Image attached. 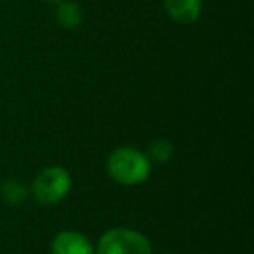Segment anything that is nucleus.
I'll list each match as a JSON object with an SVG mask.
<instances>
[{
    "label": "nucleus",
    "mask_w": 254,
    "mask_h": 254,
    "mask_svg": "<svg viewBox=\"0 0 254 254\" xmlns=\"http://www.w3.org/2000/svg\"><path fill=\"white\" fill-rule=\"evenodd\" d=\"M153 164L136 146H119L106 157V173L122 187H139L150 178Z\"/></svg>",
    "instance_id": "obj_1"
},
{
    "label": "nucleus",
    "mask_w": 254,
    "mask_h": 254,
    "mask_svg": "<svg viewBox=\"0 0 254 254\" xmlns=\"http://www.w3.org/2000/svg\"><path fill=\"white\" fill-rule=\"evenodd\" d=\"M73 187L71 173L63 166H49L42 169L30 187V195L40 205H58L70 195Z\"/></svg>",
    "instance_id": "obj_2"
},
{
    "label": "nucleus",
    "mask_w": 254,
    "mask_h": 254,
    "mask_svg": "<svg viewBox=\"0 0 254 254\" xmlns=\"http://www.w3.org/2000/svg\"><path fill=\"white\" fill-rule=\"evenodd\" d=\"M94 254H153V246L138 230L115 226L99 237Z\"/></svg>",
    "instance_id": "obj_3"
},
{
    "label": "nucleus",
    "mask_w": 254,
    "mask_h": 254,
    "mask_svg": "<svg viewBox=\"0 0 254 254\" xmlns=\"http://www.w3.org/2000/svg\"><path fill=\"white\" fill-rule=\"evenodd\" d=\"M51 254H94V244L77 230H63L51 242Z\"/></svg>",
    "instance_id": "obj_4"
},
{
    "label": "nucleus",
    "mask_w": 254,
    "mask_h": 254,
    "mask_svg": "<svg viewBox=\"0 0 254 254\" xmlns=\"http://www.w3.org/2000/svg\"><path fill=\"white\" fill-rule=\"evenodd\" d=\"M166 14L178 25H191L202 14V0H164Z\"/></svg>",
    "instance_id": "obj_5"
},
{
    "label": "nucleus",
    "mask_w": 254,
    "mask_h": 254,
    "mask_svg": "<svg viewBox=\"0 0 254 254\" xmlns=\"http://www.w3.org/2000/svg\"><path fill=\"white\" fill-rule=\"evenodd\" d=\"M54 19L56 23L64 30H73L78 28L84 21V12L82 7L73 2V0H63L58 2L56 9H54Z\"/></svg>",
    "instance_id": "obj_6"
},
{
    "label": "nucleus",
    "mask_w": 254,
    "mask_h": 254,
    "mask_svg": "<svg viewBox=\"0 0 254 254\" xmlns=\"http://www.w3.org/2000/svg\"><path fill=\"white\" fill-rule=\"evenodd\" d=\"M0 197L9 205H21L30 198V187L23 180H5L0 185Z\"/></svg>",
    "instance_id": "obj_7"
},
{
    "label": "nucleus",
    "mask_w": 254,
    "mask_h": 254,
    "mask_svg": "<svg viewBox=\"0 0 254 254\" xmlns=\"http://www.w3.org/2000/svg\"><path fill=\"white\" fill-rule=\"evenodd\" d=\"M145 153L152 164H160V166H162V164H167L171 159H173L174 146L169 139H164V138L153 139Z\"/></svg>",
    "instance_id": "obj_8"
},
{
    "label": "nucleus",
    "mask_w": 254,
    "mask_h": 254,
    "mask_svg": "<svg viewBox=\"0 0 254 254\" xmlns=\"http://www.w3.org/2000/svg\"><path fill=\"white\" fill-rule=\"evenodd\" d=\"M46 2H53V4H58V2H63V0H46Z\"/></svg>",
    "instance_id": "obj_9"
},
{
    "label": "nucleus",
    "mask_w": 254,
    "mask_h": 254,
    "mask_svg": "<svg viewBox=\"0 0 254 254\" xmlns=\"http://www.w3.org/2000/svg\"><path fill=\"white\" fill-rule=\"evenodd\" d=\"M164 254H180V253H164Z\"/></svg>",
    "instance_id": "obj_10"
}]
</instances>
